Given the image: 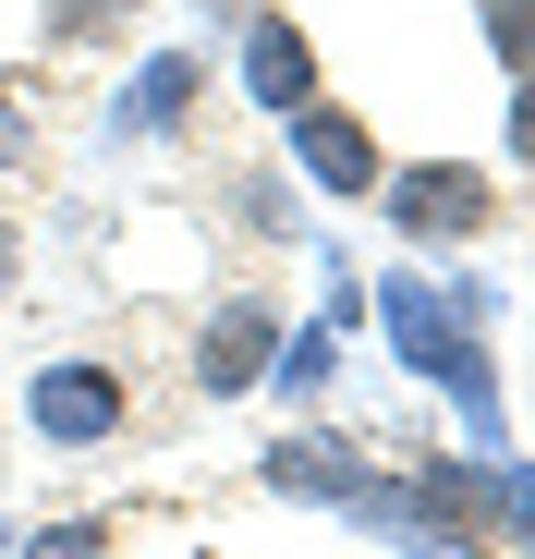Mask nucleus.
<instances>
[{
  "mask_svg": "<svg viewBox=\"0 0 535 559\" xmlns=\"http://www.w3.org/2000/svg\"><path fill=\"white\" fill-rule=\"evenodd\" d=\"M366 317L390 329V365L402 378H426L438 402L463 414V450H511V402H499V341L487 329H463L451 305H438V280H414V267H390V280H366Z\"/></svg>",
  "mask_w": 535,
  "mask_h": 559,
  "instance_id": "1",
  "label": "nucleus"
},
{
  "mask_svg": "<svg viewBox=\"0 0 535 559\" xmlns=\"http://www.w3.org/2000/svg\"><path fill=\"white\" fill-rule=\"evenodd\" d=\"M255 487H268V499H305V511H341V523H366V535L426 523V511H414V475L366 462V450H353V438H329V426L268 438V450H255Z\"/></svg>",
  "mask_w": 535,
  "mask_h": 559,
  "instance_id": "2",
  "label": "nucleus"
},
{
  "mask_svg": "<svg viewBox=\"0 0 535 559\" xmlns=\"http://www.w3.org/2000/svg\"><path fill=\"white\" fill-rule=\"evenodd\" d=\"M378 207L414 255H463L499 231V170L487 158H402V170H378Z\"/></svg>",
  "mask_w": 535,
  "mask_h": 559,
  "instance_id": "3",
  "label": "nucleus"
},
{
  "mask_svg": "<svg viewBox=\"0 0 535 559\" xmlns=\"http://www.w3.org/2000/svg\"><path fill=\"white\" fill-rule=\"evenodd\" d=\"M281 170L353 207V195H378V170H390V146H378V122H366V110H341L329 85H317L305 110H281Z\"/></svg>",
  "mask_w": 535,
  "mask_h": 559,
  "instance_id": "4",
  "label": "nucleus"
},
{
  "mask_svg": "<svg viewBox=\"0 0 535 559\" xmlns=\"http://www.w3.org/2000/svg\"><path fill=\"white\" fill-rule=\"evenodd\" d=\"M122 414H134V390H122V365H98V353H61V365L25 378V426L49 450H110Z\"/></svg>",
  "mask_w": 535,
  "mask_h": 559,
  "instance_id": "5",
  "label": "nucleus"
},
{
  "mask_svg": "<svg viewBox=\"0 0 535 559\" xmlns=\"http://www.w3.org/2000/svg\"><path fill=\"white\" fill-rule=\"evenodd\" d=\"M281 305H268V293H219L207 305V329H195V390L207 402H243L255 378H268V353H281Z\"/></svg>",
  "mask_w": 535,
  "mask_h": 559,
  "instance_id": "6",
  "label": "nucleus"
},
{
  "mask_svg": "<svg viewBox=\"0 0 535 559\" xmlns=\"http://www.w3.org/2000/svg\"><path fill=\"white\" fill-rule=\"evenodd\" d=\"M207 98V49H146L134 73H122V98H110V146H158V134H183V110Z\"/></svg>",
  "mask_w": 535,
  "mask_h": 559,
  "instance_id": "7",
  "label": "nucleus"
},
{
  "mask_svg": "<svg viewBox=\"0 0 535 559\" xmlns=\"http://www.w3.org/2000/svg\"><path fill=\"white\" fill-rule=\"evenodd\" d=\"M231 49H243V98H255L268 122H281V110H305V98H317V37H305L293 13H268V0H255V13H243V37H231Z\"/></svg>",
  "mask_w": 535,
  "mask_h": 559,
  "instance_id": "8",
  "label": "nucleus"
},
{
  "mask_svg": "<svg viewBox=\"0 0 535 559\" xmlns=\"http://www.w3.org/2000/svg\"><path fill=\"white\" fill-rule=\"evenodd\" d=\"M414 511H426L438 535H487V450H438V462H414Z\"/></svg>",
  "mask_w": 535,
  "mask_h": 559,
  "instance_id": "9",
  "label": "nucleus"
},
{
  "mask_svg": "<svg viewBox=\"0 0 535 559\" xmlns=\"http://www.w3.org/2000/svg\"><path fill=\"white\" fill-rule=\"evenodd\" d=\"M329 378H341V329L305 317V329H281V353H268V378H255V390H281V402L305 414V402H329Z\"/></svg>",
  "mask_w": 535,
  "mask_h": 559,
  "instance_id": "10",
  "label": "nucleus"
},
{
  "mask_svg": "<svg viewBox=\"0 0 535 559\" xmlns=\"http://www.w3.org/2000/svg\"><path fill=\"white\" fill-rule=\"evenodd\" d=\"M487 535H511V559H535V462L523 450L487 462Z\"/></svg>",
  "mask_w": 535,
  "mask_h": 559,
  "instance_id": "11",
  "label": "nucleus"
},
{
  "mask_svg": "<svg viewBox=\"0 0 535 559\" xmlns=\"http://www.w3.org/2000/svg\"><path fill=\"white\" fill-rule=\"evenodd\" d=\"M231 207H243V231H268V243H305V182H293V170H243Z\"/></svg>",
  "mask_w": 535,
  "mask_h": 559,
  "instance_id": "12",
  "label": "nucleus"
},
{
  "mask_svg": "<svg viewBox=\"0 0 535 559\" xmlns=\"http://www.w3.org/2000/svg\"><path fill=\"white\" fill-rule=\"evenodd\" d=\"M146 13V0H37V25H49V49H110L122 25Z\"/></svg>",
  "mask_w": 535,
  "mask_h": 559,
  "instance_id": "13",
  "label": "nucleus"
},
{
  "mask_svg": "<svg viewBox=\"0 0 535 559\" xmlns=\"http://www.w3.org/2000/svg\"><path fill=\"white\" fill-rule=\"evenodd\" d=\"M475 37L499 73H535V0H475Z\"/></svg>",
  "mask_w": 535,
  "mask_h": 559,
  "instance_id": "14",
  "label": "nucleus"
},
{
  "mask_svg": "<svg viewBox=\"0 0 535 559\" xmlns=\"http://www.w3.org/2000/svg\"><path fill=\"white\" fill-rule=\"evenodd\" d=\"M13 559H110V511H61V523L13 535Z\"/></svg>",
  "mask_w": 535,
  "mask_h": 559,
  "instance_id": "15",
  "label": "nucleus"
},
{
  "mask_svg": "<svg viewBox=\"0 0 535 559\" xmlns=\"http://www.w3.org/2000/svg\"><path fill=\"white\" fill-rule=\"evenodd\" d=\"M438 305H451L463 329H499V280H487V267H451V280H438Z\"/></svg>",
  "mask_w": 535,
  "mask_h": 559,
  "instance_id": "16",
  "label": "nucleus"
},
{
  "mask_svg": "<svg viewBox=\"0 0 535 559\" xmlns=\"http://www.w3.org/2000/svg\"><path fill=\"white\" fill-rule=\"evenodd\" d=\"M499 158L535 170V73H511V110H499Z\"/></svg>",
  "mask_w": 535,
  "mask_h": 559,
  "instance_id": "17",
  "label": "nucleus"
},
{
  "mask_svg": "<svg viewBox=\"0 0 535 559\" xmlns=\"http://www.w3.org/2000/svg\"><path fill=\"white\" fill-rule=\"evenodd\" d=\"M390 559H487V547H475V535H438V523H402Z\"/></svg>",
  "mask_w": 535,
  "mask_h": 559,
  "instance_id": "18",
  "label": "nucleus"
},
{
  "mask_svg": "<svg viewBox=\"0 0 535 559\" xmlns=\"http://www.w3.org/2000/svg\"><path fill=\"white\" fill-rule=\"evenodd\" d=\"M243 13H255V0H195V25H207V37H243Z\"/></svg>",
  "mask_w": 535,
  "mask_h": 559,
  "instance_id": "19",
  "label": "nucleus"
},
{
  "mask_svg": "<svg viewBox=\"0 0 535 559\" xmlns=\"http://www.w3.org/2000/svg\"><path fill=\"white\" fill-rule=\"evenodd\" d=\"M25 158V110H13V85H0V170Z\"/></svg>",
  "mask_w": 535,
  "mask_h": 559,
  "instance_id": "20",
  "label": "nucleus"
},
{
  "mask_svg": "<svg viewBox=\"0 0 535 559\" xmlns=\"http://www.w3.org/2000/svg\"><path fill=\"white\" fill-rule=\"evenodd\" d=\"M13 280H25V243H13V219H0V305H13Z\"/></svg>",
  "mask_w": 535,
  "mask_h": 559,
  "instance_id": "21",
  "label": "nucleus"
},
{
  "mask_svg": "<svg viewBox=\"0 0 535 559\" xmlns=\"http://www.w3.org/2000/svg\"><path fill=\"white\" fill-rule=\"evenodd\" d=\"M13 535H25V523H13V511H0V559H13Z\"/></svg>",
  "mask_w": 535,
  "mask_h": 559,
  "instance_id": "22",
  "label": "nucleus"
}]
</instances>
